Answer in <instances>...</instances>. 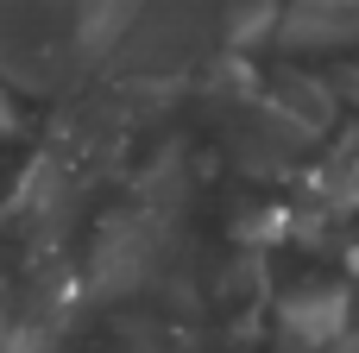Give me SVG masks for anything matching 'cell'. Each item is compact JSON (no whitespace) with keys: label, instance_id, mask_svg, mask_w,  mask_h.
I'll return each instance as SVG.
<instances>
[{"label":"cell","instance_id":"cell-2","mask_svg":"<svg viewBox=\"0 0 359 353\" xmlns=\"http://www.w3.org/2000/svg\"><path fill=\"white\" fill-rule=\"evenodd\" d=\"M341 316H347V291L341 284H303V291L284 297V335L297 347H322L341 328Z\"/></svg>","mask_w":359,"mask_h":353},{"label":"cell","instance_id":"cell-1","mask_svg":"<svg viewBox=\"0 0 359 353\" xmlns=\"http://www.w3.org/2000/svg\"><path fill=\"white\" fill-rule=\"evenodd\" d=\"M303 145H309V133L290 126V120H284L278 107H265V101L233 120V158H240L246 171H259V177H265V171H284Z\"/></svg>","mask_w":359,"mask_h":353},{"label":"cell","instance_id":"cell-4","mask_svg":"<svg viewBox=\"0 0 359 353\" xmlns=\"http://www.w3.org/2000/svg\"><path fill=\"white\" fill-rule=\"evenodd\" d=\"M221 25H227V44H252L259 32H271V0H233Z\"/></svg>","mask_w":359,"mask_h":353},{"label":"cell","instance_id":"cell-3","mask_svg":"<svg viewBox=\"0 0 359 353\" xmlns=\"http://www.w3.org/2000/svg\"><path fill=\"white\" fill-rule=\"evenodd\" d=\"M265 107H278L290 126H303L309 139L328 126V114H334V88L328 82H316V76H303V69H284L278 82H271V101Z\"/></svg>","mask_w":359,"mask_h":353},{"label":"cell","instance_id":"cell-5","mask_svg":"<svg viewBox=\"0 0 359 353\" xmlns=\"http://www.w3.org/2000/svg\"><path fill=\"white\" fill-rule=\"evenodd\" d=\"M328 196H347V202H359V133L341 145V158L328 164Z\"/></svg>","mask_w":359,"mask_h":353}]
</instances>
